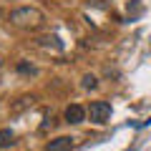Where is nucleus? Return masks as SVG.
Here are the masks:
<instances>
[{
	"instance_id": "39448f33",
	"label": "nucleus",
	"mask_w": 151,
	"mask_h": 151,
	"mask_svg": "<svg viewBox=\"0 0 151 151\" xmlns=\"http://www.w3.org/2000/svg\"><path fill=\"white\" fill-rule=\"evenodd\" d=\"M15 144V134L10 129H0V149H10Z\"/></svg>"
},
{
	"instance_id": "0eeeda50",
	"label": "nucleus",
	"mask_w": 151,
	"mask_h": 151,
	"mask_svg": "<svg viewBox=\"0 0 151 151\" xmlns=\"http://www.w3.org/2000/svg\"><path fill=\"white\" fill-rule=\"evenodd\" d=\"M18 70H20V73H35V68L28 65V63H18Z\"/></svg>"
},
{
	"instance_id": "f03ea898",
	"label": "nucleus",
	"mask_w": 151,
	"mask_h": 151,
	"mask_svg": "<svg viewBox=\"0 0 151 151\" xmlns=\"http://www.w3.org/2000/svg\"><path fill=\"white\" fill-rule=\"evenodd\" d=\"M88 116H91L93 124H103L111 116V103L108 101H93L91 108H88Z\"/></svg>"
},
{
	"instance_id": "423d86ee",
	"label": "nucleus",
	"mask_w": 151,
	"mask_h": 151,
	"mask_svg": "<svg viewBox=\"0 0 151 151\" xmlns=\"http://www.w3.org/2000/svg\"><path fill=\"white\" fill-rule=\"evenodd\" d=\"M81 86L86 88V91H91V88H96V86H98V81H96V76H91V73H88V76H83V81H81Z\"/></svg>"
},
{
	"instance_id": "f257e3e1",
	"label": "nucleus",
	"mask_w": 151,
	"mask_h": 151,
	"mask_svg": "<svg viewBox=\"0 0 151 151\" xmlns=\"http://www.w3.org/2000/svg\"><path fill=\"white\" fill-rule=\"evenodd\" d=\"M10 23L15 25H23V28H30V25H40L43 23V13L33 5H23V8H15L10 13Z\"/></svg>"
},
{
	"instance_id": "7ed1b4c3",
	"label": "nucleus",
	"mask_w": 151,
	"mask_h": 151,
	"mask_svg": "<svg viewBox=\"0 0 151 151\" xmlns=\"http://www.w3.org/2000/svg\"><path fill=\"white\" fill-rule=\"evenodd\" d=\"M86 108L81 106V103H70L68 108H65V124H83L86 121Z\"/></svg>"
},
{
	"instance_id": "20e7f679",
	"label": "nucleus",
	"mask_w": 151,
	"mask_h": 151,
	"mask_svg": "<svg viewBox=\"0 0 151 151\" xmlns=\"http://www.w3.org/2000/svg\"><path fill=\"white\" fill-rule=\"evenodd\" d=\"M73 141H76L73 136H58V139L45 144V151H70L73 149Z\"/></svg>"
}]
</instances>
